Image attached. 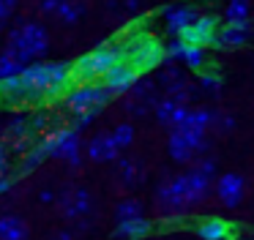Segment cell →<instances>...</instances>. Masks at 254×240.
I'll use <instances>...</instances> for the list:
<instances>
[{
    "instance_id": "cell-30",
    "label": "cell",
    "mask_w": 254,
    "mask_h": 240,
    "mask_svg": "<svg viewBox=\"0 0 254 240\" xmlns=\"http://www.w3.org/2000/svg\"><path fill=\"white\" fill-rule=\"evenodd\" d=\"M249 14H252V3L249 0H230L224 11L227 22H249Z\"/></svg>"
},
{
    "instance_id": "cell-39",
    "label": "cell",
    "mask_w": 254,
    "mask_h": 240,
    "mask_svg": "<svg viewBox=\"0 0 254 240\" xmlns=\"http://www.w3.org/2000/svg\"><path fill=\"white\" fill-rule=\"evenodd\" d=\"M39 199L44 202V205H52V202H55V194H52L50 188H44V191H41V194H39Z\"/></svg>"
},
{
    "instance_id": "cell-42",
    "label": "cell",
    "mask_w": 254,
    "mask_h": 240,
    "mask_svg": "<svg viewBox=\"0 0 254 240\" xmlns=\"http://www.w3.org/2000/svg\"><path fill=\"white\" fill-rule=\"evenodd\" d=\"M3 22H6V19H3V16H0V30H3Z\"/></svg>"
},
{
    "instance_id": "cell-20",
    "label": "cell",
    "mask_w": 254,
    "mask_h": 240,
    "mask_svg": "<svg viewBox=\"0 0 254 240\" xmlns=\"http://www.w3.org/2000/svg\"><path fill=\"white\" fill-rule=\"evenodd\" d=\"M150 232H153V224H150L148 216L134 218V221H126V224H115V238H123V240H148Z\"/></svg>"
},
{
    "instance_id": "cell-12",
    "label": "cell",
    "mask_w": 254,
    "mask_h": 240,
    "mask_svg": "<svg viewBox=\"0 0 254 240\" xmlns=\"http://www.w3.org/2000/svg\"><path fill=\"white\" fill-rule=\"evenodd\" d=\"M213 191H216V199H219L227 210H235V207H241L243 196H246V180L238 172H221L219 178H216Z\"/></svg>"
},
{
    "instance_id": "cell-41",
    "label": "cell",
    "mask_w": 254,
    "mask_h": 240,
    "mask_svg": "<svg viewBox=\"0 0 254 240\" xmlns=\"http://www.w3.org/2000/svg\"><path fill=\"white\" fill-rule=\"evenodd\" d=\"M55 240H74V229H61Z\"/></svg>"
},
{
    "instance_id": "cell-22",
    "label": "cell",
    "mask_w": 254,
    "mask_h": 240,
    "mask_svg": "<svg viewBox=\"0 0 254 240\" xmlns=\"http://www.w3.org/2000/svg\"><path fill=\"white\" fill-rule=\"evenodd\" d=\"M145 216V207L139 199L128 196V199H121L115 205V224H126V221H134V218H142Z\"/></svg>"
},
{
    "instance_id": "cell-34",
    "label": "cell",
    "mask_w": 254,
    "mask_h": 240,
    "mask_svg": "<svg viewBox=\"0 0 254 240\" xmlns=\"http://www.w3.org/2000/svg\"><path fill=\"white\" fill-rule=\"evenodd\" d=\"M93 120H96V115H74L71 125H74V128H77V131H79V134H82V131L88 128V125L93 123Z\"/></svg>"
},
{
    "instance_id": "cell-3",
    "label": "cell",
    "mask_w": 254,
    "mask_h": 240,
    "mask_svg": "<svg viewBox=\"0 0 254 240\" xmlns=\"http://www.w3.org/2000/svg\"><path fill=\"white\" fill-rule=\"evenodd\" d=\"M47 49H50V36H47L44 25H39V22H19L8 33V41L3 47V52L14 55L25 65H30V63H39L47 55Z\"/></svg>"
},
{
    "instance_id": "cell-2",
    "label": "cell",
    "mask_w": 254,
    "mask_h": 240,
    "mask_svg": "<svg viewBox=\"0 0 254 240\" xmlns=\"http://www.w3.org/2000/svg\"><path fill=\"white\" fill-rule=\"evenodd\" d=\"M121 60H126V49L123 41H107L99 47L88 49L85 55H79L74 63V76L79 82H99L115 68Z\"/></svg>"
},
{
    "instance_id": "cell-29",
    "label": "cell",
    "mask_w": 254,
    "mask_h": 240,
    "mask_svg": "<svg viewBox=\"0 0 254 240\" xmlns=\"http://www.w3.org/2000/svg\"><path fill=\"white\" fill-rule=\"evenodd\" d=\"M221 85H224V82H221V76L216 74V71H199V76H197V87L202 93H208V96H219L221 93Z\"/></svg>"
},
{
    "instance_id": "cell-32",
    "label": "cell",
    "mask_w": 254,
    "mask_h": 240,
    "mask_svg": "<svg viewBox=\"0 0 254 240\" xmlns=\"http://www.w3.org/2000/svg\"><path fill=\"white\" fill-rule=\"evenodd\" d=\"M235 128V118H232L230 112H224V109H213V123H210V131H216V134H227V131Z\"/></svg>"
},
{
    "instance_id": "cell-36",
    "label": "cell",
    "mask_w": 254,
    "mask_h": 240,
    "mask_svg": "<svg viewBox=\"0 0 254 240\" xmlns=\"http://www.w3.org/2000/svg\"><path fill=\"white\" fill-rule=\"evenodd\" d=\"M44 125H47V112L30 115V128H33V134H36V131H44Z\"/></svg>"
},
{
    "instance_id": "cell-37",
    "label": "cell",
    "mask_w": 254,
    "mask_h": 240,
    "mask_svg": "<svg viewBox=\"0 0 254 240\" xmlns=\"http://www.w3.org/2000/svg\"><path fill=\"white\" fill-rule=\"evenodd\" d=\"M17 3H19V0H0V16H3V19H8V16L17 11Z\"/></svg>"
},
{
    "instance_id": "cell-10",
    "label": "cell",
    "mask_w": 254,
    "mask_h": 240,
    "mask_svg": "<svg viewBox=\"0 0 254 240\" xmlns=\"http://www.w3.org/2000/svg\"><path fill=\"white\" fill-rule=\"evenodd\" d=\"M161 85L156 79H139L137 85L131 87V93L126 96V112L134 115V118H142V115L153 112L156 104L164 96H159Z\"/></svg>"
},
{
    "instance_id": "cell-6",
    "label": "cell",
    "mask_w": 254,
    "mask_h": 240,
    "mask_svg": "<svg viewBox=\"0 0 254 240\" xmlns=\"http://www.w3.org/2000/svg\"><path fill=\"white\" fill-rule=\"evenodd\" d=\"M112 98L115 96L104 82H79V85L68 87L66 109L71 112V118L74 115H99Z\"/></svg>"
},
{
    "instance_id": "cell-21",
    "label": "cell",
    "mask_w": 254,
    "mask_h": 240,
    "mask_svg": "<svg viewBox=\"0 0 254 240\" xmlns=\"http://www.w3.org/2000/svg\"><path fill=\"white\" fill-rule=\"evenodd\" d=\"M145 172L134 158H118V180H121L126 188H134L137 183H142Z\"/></svg>"
},
{
    "instance_id": "cell-4",
    "label": "cell",
    "mask_w": 254,
    "mask_h": 240,
    "mask_svg": "<svg viewBox=\"0 0 254 240\" xmlns=\"http://www.w3.org/2000/svg\"><path fill=\"white\" fill-rule=\"evenodd\" d=\"M41 147L47 150L50 158H61L63 164L68 167H82V156H85V145H82V136L74 125H58V128L44 131L39 142Z\"/></svg>"
},
{
    "instance_id": "cell-24",
    "label": "cell",
    "mask_w": 254,
    "mask_h": 240,
    "mask_svg": "<svg viewBox=\"0 0 254 240\" xmlns=\"http://www.w3.org/2000/svg\"><path fill=\"white\" fill-rule=\"evenodd\" d=\"M181 107H186V104H178L175 98L164 96L159 104H156V109H153L156 123H159V125H167V128H172V123H175V115H178V109H181Z\"/></svg>"
},
{
    "instance_id": "cell-26",
    "label": "cell",
    "mask_w": 254,
    "mask_h": 240,
    "mask_svg": "<svg viewBox=\"0 0 254 240\" xmlns=\"http://www.w3.org/2000/svg\"><path fill=\"white\" fill-rule=\"evenodd\" d=\"M164 96H170V98H175L178 104H186V107H189V104H191V98L197 96V87H194L191 82H189L186 76H183V79H178L175 85L167 87Z\"/></svg>"
},
{
    "instance_id": "cell-8",
    "label": "cell",
    "mask_w": 254,
    "mask_h": 240,
    "mask_svg": "<svg viewBox=\"0 0 254 240\" xmlns=\"http://www.w3.org/2000/svg\"><path fill=\"white\" fill-rule=\"evenodd\" d=\"M156 213L161 218H181L183 213H189V202L186 194H183V183H181V175H172V178L161 180L156 185Z\"/></svg>"
},
{
    "instance_id": "cell-13",
    "label": "cell",
    "mask_w": 254,
    "mask_h": 240,
    "mask_svg": "<svg viewBox=\"0 0 254 240\" xmlns=\"http://www.w3.org/2000/svg\"><path fill=\"white\" fill-rule=\"evenodd\" d=\"M161 19H164V25H167V33H170L172 38H178L199 19V11L189 3H172L161 11Z\"/></svg>"
},
{
    "instance_id": "cell-23",
    "label": "cell",
    "mask_w": 254,
    "mask_h": 240,
    "mask_svg": "<svg viewBox=\"0 0 254 240\" xmlns=\"http://www.w3.org/2000/svg\"><path fill=\"white\" fill-rule=\"evenodd\" d=\"M3 134H6L8 139H17L19 145H22V142L33 134V128H30V118L28 115H14V118L3 125Z\"/></svg>"
},
{
    "instance_id": "cell-17",
    "label": "cell",
    "mask_w": 254,
    "mask_h": 240,
    "mask_svg": "<svg viewBox=\"0 0 254 240\" xmlns=\"http://www.w3.org/2000/svg\"><path fill=\"white\" fill-rule=\"evenodd\" d=\"M118 153H121V147L115 145V139H112L110 131H99V134H93L88 139V145H85V156H88L90 161H96V164L118 161Z\"/></svg>"
},
{
    "instance_id": "cell-40",
    "label": "cell",
    "mask_w": 254,
    "mask_h": 240,
    "mask_svg": "<svg viewBox=\"0 0 254 240\" xmlns=\"http://www.w3.org/2000/svg\"><path fill=\"white\" fill-rule=\"evenodd\" d=\"M6 167H8V158H6V147L0 145V175H6Z\"/></svg>"
},
{
    "instance_id": "cell-16",
    "label": "cell",
    "mask_w": 254,
    "mask_h": 240,
    "mask_svg": "<svg viewBox=\"0 0 254 240\" xmlns=\"http://www.w3.org/2000/svg\"><path fill=\"white\" fill-rule=\"evenodd\" d=\"M219 27L221 25H219V16H216V14H199V19L194 22V25L189 27L181 38H183V41H189V44H197V47H213Z\"/></svg>"
},
{
    "instance_id": "cell-1",
    "label": "cell",
    "mask_w": 254,
    "mask_h": 240,
    "mask_svg": "<svg viewBox=\"0 0 254 240\" xmlns=\"http://www.w3.org/2000/svg\"><path fill=\"white\" fill-rule=\"evenodd\" d=\"M22 90H25V101L33 98H52L58 93H63L74 79V63L68 60H39V63L25 65L22 71Z\"/></svg>"
},
{
    "instance_id": "cell-25",
    "label": "cell",
    "mask_w": 254,
    "mask_h": 240,
    "mask_svg": "<svg viewBox=\"0 0 254 240\" xmlns=\"http://www.w3.org/2000/svg\"><path fill=\"white\" fill-rule=\"evenodd\" d=\"M85 11H88V3H85V0H61L58 19H61L63 25H74V22H79L85 16Z\"/></svg>"
},
{
    "instance_id": "cell-7",
    "label": "cell",
    "mask_w": 254,
    "mask_h": 240,
    "mask_svg": "<svg viewBox=\"0 0 254 240\" xmlns=\"http://www.w3.org/2000/svg\"><path fill=\"white\" fill-rule=\"evenodd\" d=\"M210 147L208 131L197 128H172L170 139H167V150L175 164H194L197 158H202Z\"/></svg>"
},
{
    "instance_id": "cell-33",
    "label": "cell",
    "mask_w": 254,
    "mask_h": 240,
    "mask_svg": "<svg viewBox=\"0 0 254 240\" xmlns=\"http://www.w3.org/2000/svg\"><path fill=\"white\" fill-rule=\"evenodd\" d=\"M39 11L44 16H58V11H61V0H39Z\"/></svg>"
},
{
    "instance_id": "cell-5",
    "label": "cell",
    "mask_w": 254,
    "mask_h": 240,
    "mask_svg": "<svg viewBox=\"0 0 254 240\" xmlns=\"http://www.w3.org/2000/svg\"><path fill=\"white\" fill-rule=\"evenodd\" d=\"M123 49H126V60L139 71V74H148L153 68H161L167 63V44L156 41V38L145 36V33L134 30L128 38H123Z\"/></svg>"
},
{
    "instance_id": "cell-9",
    "label": "cell",
    "mask_w": 254,
    "mask_h": 240,
    "mask_svg": "<svg viewBox=\"0 0 254 240\" xmlns=\"http://www.w3.org/2000/svg\"><path fill=\"white\" fill-rule=\"evenodd\" d=\"M58 205H61L63 218L79 224L88 221L90 210H93V194H90L85 185H68L61 196H58Z\"/></svg>"
},
{
    "instance_id": "cell-18",
    "label": "cell",
    "mask_w": 254,
    "mask_h": 240,
    "mask_svg": "<svg viewBox=\"0 0 254 240\" xmlns=\"http://www.w3.org/2000/svg\"><path fill=\"white\" fill-rule=\"evenodd\" d=\"M199 240H232V224L219 216H208L197 224Z\"/></svg>"
},
{
    "instance_id": "cell-27",
    "label": "cell",
    "mask_w": 254,
    "mask_h": 240,
    "mask_svg": "<svg viewBox=\"0 0 254 240\" xmlns=\"http://www.w3.org/2000/svg\"><path fill=\"white\" fill-rule=\"evenodd\" d=\"M25 71V63L19 58H14V55L8 52H0V85L8 79H14V76H19Z\"/></svg>"
},
{
    "instance_id": "cell-31",
    "label": "cell",
    "mask_w": 254,
    "mask_h": 240,
    "mask_svg": "<svg viewBox=\"0 0 254 240\" xmlns=\"http://www.w3.org/2000/svg\"><path fill=\"white\" fill-rule=\"evenodd\" d=\"M110 134H112V139H115V145L121 147V150H126V147L134 145V136H137V131H134L131 123H118L115 128L110 131Z\"/></svg>"
},
{
    "instance_id": "cell-19",
    "label": "cell",
    "mask_w": 254,
    "mask_h": 240,
    "mask_svg": "<svg viewBox=\"0 0 254 240\" xmlns=\"http://www.w3.org/2000/svg\"><path fill=\"white\" fill-rule=\"evenodd\" d=\"M30 227L25 218L14 216V213H3L0 216V240H28Z\"/></svg>"
},
{
    "instance_id": "cell-14",
    "label": "cell",
    "mask_w": 254,
    "mask_h": 240,
    "mask_svg": "<svg viewBox=\"0 0 254 240\" xmlns=\"http://www.w3.org/2000/svg\"><path fill=\"white\" fill-rule=\"evenodd\" d=\"M252 25L249 22H224V25L219 27V33H216V41L213 47L219 49V52H227V49H238L243 47V44L252 38Z\"/></svg>"
},
{
    "instance_id": "cell-38",
    "label": "cell",
    "mask_w": 254,
    "mask_h": 240,
    "mask_svg": "<svg viewBox=\"0 0 254 240\" xmlns=\"http://www.w3.org/2000/svg\"><path fill=\"white\" fill-rule=\"evenodd\" d=\"M121 5H123V14H139L142 0H121Z\"/></svg>"
},
{
    "instance_id": "cell-11",
    "label": "cell",
    "mask_w": 254,
    "mask_h": 240,
    "mask_svg": "<svg viewBox=\"0 0 254 240\" xmlns=\"http://www.w3.org/2000/svg\"><path fill=\"white\" fill-rule=\"evenodd\" d=\"M167 58L175 60V63H183L186 68H191L199 74V71H205V65H208V49L197 47V44H189L178 36V38H170V44H167Z\"/></svg>"
},
{
    "instance_id": "cell-15",
    "label": "cell",
    "mask_w": 254,
    "mask_h": 240,
    "mask_svg": "<svg viewBox=\"0 0 254 240\" xmlns=\"http://www.w3.org/2000/svg\"><path fill=\"white\" fill-rule=\"evenodd\" d=\"M101 82H104V85L112 90V96H128V93H131V87L139 82V71L134 68L128 60H121V63H118Z\"/></svg>"
},
{
    "instance_id": "cell-28",
    "label": "cell",
    "mask_w": 254,
    "mask_h": 240,
    "mask_svg": "<svg viewBox=\"0 0 254 240\" xmlns=\"http://www.w3.org/2000/svg\"><path fill=\"white\" fill-rule=\"evenodd\" d=\"M47 158H50V156H47V150H44V147H41V145H33V147H30V150L22 156V164H19V172H22V175L36 172V169H39L41 164L47 161Z\"/></svg>"
},
{
    "instance_id": "cell-35",
    "label": "cell",
    "mask_w": 254,
    "mask_h": 240,
    "mask_svg": "<svg viewBox=\"0 0 254 240\" xmlns=\"http://www.w3.org/2000/svg\"><path fill=\"white\" fill-rule=\"evenodd\" d=\"M14 185H17V180L11 178V175H0V196H6L14 191Z\"/></svg>"
}]
</instances>
